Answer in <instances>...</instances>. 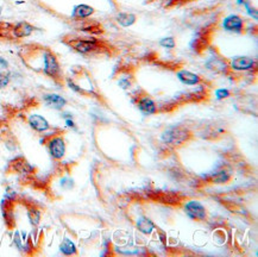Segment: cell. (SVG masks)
<instances>
[{
  "label": "cell",
  "instance_id": "1",
  "mask_svg": "<svg viewBox=\"0 0 258 257\" xmlns=\"http://www.w3.org/2000/svg\"><path fill=\"white\" fill-rule=\"evenodd\" d=\"M19 56L28 68L50 78L56 84H63L64 78L61 65L57 56L50 48L38 44H28L21 49Z\"/></svg>",
  "mask_w": 258,
  "mask_h": 257
},
{
  "label": "cell",
  "instance_id": "2",
  "mask_svg": "<svg viewBox=\"0 0 258 257\" xmlns=\"http://www.w3.org/2000/svg\"><path fill=\"white\" fill-rule=\"evenodd\" d=\"M66 45L71 47L81 55H91L101 49V44L95 38L78 37V36H66L62 38Z\"/></svg>",
  "mask_w": 258,
  "mask_h": 257
},
{
  "label": "cell",
  "instance_id": "3",
  "mask_svg": "<svg viewBox=\"0 0 258 257\" xmlns=\"http://www.w3.org/2000/svg\"><path fill=\"white\" fill-rule=\"evenodd\" d=\"M44 144L55 161H61L66 155V141L62 133H54L44 138Z\"/></svg>",
  "mask_w": 258,
  "mask_h": 257
},
{
  "label": "cell",
  "instance_id": "4",
  "mask_svg": "<svg viewBox=\"0 0 258 257\" xmlns=\"http://www.w3.org/2000/svg\"><path fill=\"white\" fill-rule=\"evenodd\" d=\"M190 138V133L187 127L181 126H171L162 134V141L164 143L169 144V146H181V144L186 143Z\"/></svg>",
  "mask_w": 258,
  "mask_h": 257
},
{
  "label": "cell",
  "instance_id": "5",
  "mask_svg": "<svg viewBox=\"0 0 258 257\" xmlns=\"http://www.w3.org/2000/svg\"><path fill=\"white\" fill-rule=\"evenodd\" d=\"M184 212L189 218L194 220H205L207 217V212L205 206L198 200H190L184 205Z\"/></svg>",
  "mask_w": 258,
  "mask_h": 257
},
{
  "label": "cell",
  "instance_id": "6",
  "mask_svg": "<svg viewBox=\"0 0 258 257\" xmlns=\"http://www.w3.org/2000/svg\"><path fill=\"white\" fill-rule=\"evenodd\" d=\"M36 28L32 24H30L28 22H19L17 24H13L12 26V37L15 39H22L26 38L29 36L34 34Z\"/></svg>",
  "mask_w": 258,
  "mask_h": 257
},
{
  "label": "cell",
  "instance_id": "7",
  "mask_svg": "<svg viewBox=\"0 0 258 257\" xmlns=\"http://www.w3.org/2000/svg\"><path fill=\"white\" fill-rule=\"evenodd\" d=\"M254 66H256V61L252 57H249V56H238V57L231 61L230 68L238 72H247L254 68Z\"/></svg>",
  "mask_w": 258,
  "mask_h": 257
},
{
  "label": "cell",
  "instance_id": "8",
  "mask_svg": "<svg viewBox=\"0 0 258 257\" xmlns=\"http://www.w3.org/2000/svg\"><path fill=\"white\" fill-rule=\"evenodd\" d=\"M223 28L230 32H241L244 30V21L240 16L230 15L224 18Z\"/></svg>",
  "mask_w": 258,
  "mask_h": 257
},
{
  "label": "cell",
  "instance_id": "9",
  "mask_svg": "<svg viewBox=\"0 0 258 257\" xmlns=\"http://www.w3.org/2000/svg\"><path fill=\"white\" fill-rule=\"evenodd\" d=\"M28 124L36 133H47L50 128V123L41 114H30L28 117Z\"/></svg>",
  "mask_w": 258,
  "mask_h": 257
},
{
  "label": "cell",
  "instance_id": "10",
  "mask_svg": "<svg viewBox=\"0 0 258 257\" xmlns=\"http://www.w3.org/2000/svg\"><path fill=\"white\" fill-rule=\"evenodd\" d=\"M137 105L140 111L143 114H145V116H151V114H155L157 112L156 103L150 97H148V95H143V97L138 98Z\"/></svg>",
  "mask_w": 258,
  "mask_h": 257
},
{
  "label": "cell",
  "instance_id": "11",
  "mask_svg": "<svg viewBox=\"0 0 258 257\" xmlns=\"http://www.w3.org/2000/svg\"><path fill=\"white\" fill-rule=\"evenodd\" d=\"M95 12V10L87 4H79L74 6L72 12V18L75 21H85L91 17L92 15Z\"/></svg>",
  "mask_w": 258,
  "mask_h": 257
},
{
  "label": "cell",
  "instance_id": "12",
  "mask_svg": "<svg viewBox=\"0 0 258 257\" xmlns=\"http://www.w3.org/2000/svg\"><path fill=\"white\" fill-rule=\"evenodd\" d=\"M43 101L48 105L49 107L54 108V110H62L66 105H67V100L61 95L55 93H47L43 95Z\"/></svg>",
  "mask_w": 258,
  "mask_h": 257
},
{
  "label": "cell",
  "instance_id": "13",
  "mask_svg": "<svg viewBox=\"0 0 258 257\" xmlns=\"http://www.w3.org/2000/svg\"><path fill=\"white\" fill-rule=\"evenodd\" d=\"M10 166H12V170L19 174H32L34 173V167L26 161L24 157H17L11 162Z\"/></svg>",
  "mask_w": 258,
  "mask_h": 257
},
{
  "label": "cell",
  "instance_id": "14",
  "mask_svg": "<svg viewBox=\"0 0 258 257\" xmlns=\"http://www.w3.org/2000/svg\"><path fill=\"white\" fill-rule=\"evenodd\" d=\"M177 78L183 85L187 86H197L201 82V78L198 74L191 73L189 71H180L177 72Z\"/></svg>",
  "mask_w": 258,
  "mask_h": 257
},
{
  "label": "cell",
  "instance_id": "15",
  "mask_svg": "<svg viewBox=\"0 0 258 257\" xmlns=\"http://www.w3.org/2000/svg\"><path fill=\"white\" fill-rule=\"evenodd\" d=\"M206 67L211 69L212 72H214V73H225L227 71V68H229V66H227V63L223 58L211 57L206 62Z\"/></svg>",
  "mask_w": 258,
  "mask_h": 257
},
{
  "label": "cell",
  "instance_id": "16",
  "mask_svg": "<svg viewBox=\"0 0 258 257\" xmlns=\"http://www.w3.org/2000/svg\"><path fill=\"white\" fill-rule=\"evenodd\" d=\"M117 23L119 25L124 26V28H127V26L134 25L136 23V19L137 17L134 15V13H128V12H120L117 15Z\"/></svg>",
  "mask_w": 258,
  "mask_h": 257
},
{
  "label": "cell",
  "instance_id": "17",
  "mask_svg": "<svg viewBox=\"0 0 258 257\" xmlns=\"http://www.w3.org/2000/svg\"><path fill=\"white\" fill-rule=\"evenodd\" d=\"M59 251L63 253V255H67V256L77 255L78 253L77 246H75L74 243H73L69 238H64L62 240L61 245H59Z\"/></svg>",
  "mask_w": 258,
  "mask_h": 257
},
{
  "label": "cell",
  "instance_id": "18",
  "mask_svg": "<svg viewBox=\"0 0 258 257\" xmlns=\"http://www.w3.org/2000/svg\"><path fill=\"white\" fill-rule=\"evenodd\" d=\"M137 227L142 233H144V235H150V233L155 230L154 223L148 218H141L138 220Z\"/></svg>",
  "mask_w": 258,
  "mask_h": 257
},
{
  "label": "cell",
  "instance_id": "19",
  "mask_svg": "<svg viewBox=\"0 0 258 257\" xmlns=\"http://www.w3.org/2000/svg\"><path fill=\"white\" fill-rule=\"evenodd\" d=\"M28 217H29L30 223H31L32 225L34 226L38 225L39 222H41V211H39L37 207L31 206L28 210Z\"/></svg>",
  "mask_w": 258,
  "mask_h": 257
},
{
  "label": "cell",
  "instance_id": "20",
  "mask_svg": "<svg viewBox=\"0 0 258 257\" xmlns=\"http://www.w3.org/2000/svg\"><path fill=\"white\" fill-rule=\"evenodd\" d=\"M12 26H13V24H8V23L0 22V39L13 38L12 34H11Z\"/></svg>",
  "mask_w": 258,
  "mask_h": 257
},
{
  "label": "cell",
  "instance_id": "21",
  "mask_svg": "<svg viewBox=\"0 0 258 257\" xmlns=\"http://www.w3.org/2000/svg\"><path fill=\"white\" fill-rule=\"evenodd\" d=\"M237 4L244 6L246 10V12L249 13L250 17H252L253 19H257V10L251 6L250 0H237Z\"/></svg>",
  "mask_w": 258,
  "mask_h": 257
},
{
  "label": "cell",
  "instance_id": "22",
  "mask_svg": "<svg viewBox=\"0 0 258 257\" xmlns=\"http://www.w3.org/2000/svg\"><path fill=\"white\" fill-rule=\"evenodd\" d=\"M81 30L87 31V32H92V34H99L101 32V26L98 25L97 23L92 22V23H85L84 25L81 26Z\"/></svg>",
  "mask_w": 258,
  "mask_h": 257
},
{
  "label": "cell",
  "instance_id": "23",
  "mask_svg": "<svg viewBox=\"0 0 258 257\" xmlns=\"http://www.w3.org/2000/svg\"><path fill=\"white\" fill-rule=\"evenodd\" d=\"M230 179V175L226 173L225 170H220L218 171L217 174H214L213 177H212V181L216 183H224V182H227Z\"/></svg>",
  "mask_w": 258,
  "mask_h": 257
},
{
  "label": "cell",
  "instance_id": "24",
  "mask_svg": "<svg viewBox=\"0 0 258 257\" xmlns=\"http://www.w3.org/2000/svg\"><path fill=\"white\" fill-rule=\"evenodd\" d=\"M10 81H11V78H10L9 73H5V72H0V90L8 87Z\"/></svg>",
  "mask_w": 258,
  "mask_h": 257
},
{
  "label": "cell",
  "instance_id": "25",
  "mask_svg": "<svg viewBox=\"0 0 258 257\" xmlns=\"http://www.w3.org/2000/svg\"><path fill=\"white\" fill-rule=\"evenodd\" d=\"M175 39L173 37H164L160 41V45L163 48H168V49H173L175 47Z\"/></svg>",
  "mask_w": 258,
  "mask_h": 257
},
{
  "label": "cell",
  "instance_id": "26",
  "mask_svg": "<svg viewBox=\"0 0 258 257\" xmlns=\"http://www.w3.org/2000/svg\"><path fill=\"white\" fill-rule=\"evenodd\" d=\"M230 95H231L230 91L226 90V88H219V90L216 91V98L219 99V100H221V99L229 98Z\"/></svg>",
  "mask_w": 258,
  "mask_h": 257
},
{
  "label": "cell",
  "instance_id": "27",
  "mask_svg": "<svg viewBox=\"0 0 258 257\" xmlns=\"http://www.w3.org/2000/svg\"><path fill=\"white\" fill-rule=\"evenodd\" d=\"M118 85L120 86V87L123 88V90H127V88H130V87H131L132 81H131V79H130V78L124 77V78H121L120 80L118 81Z\"/></svg>",
  "mask_w": 258,
  "mask_h": 257
},
{
  "label": "cell",
  "instance_id": "28",
  "mask_svg": "<svg viewBox=\"0 0 258 257\" xmlns=\"http://www.w3.org/2000/svg\"><path fill=\"white\" fill-rule=\"evenodd\" d=\"M9 67V63H8V61L5 60V58H3V57H0V69H6Z\"/></svg>",
  "mask_w": 258,
  "mask_h": 257
},
{
  "label": "cell",
  "instance_id": "29",
  "mask_svg": "<svg viewBox=\"0 0 258 257\" xmlns=\"http://www.w3.org/2000/svg\"><path fill=\"white\" fill-rule=\"evenodd\" d=\"M66 124H67V126L69 127H75V123L72 118H67V119H66Z\"/></svg>",
  "mask_w": 258,
  "mask_h": 257
},
{
  "label": "cell",
  "instance_id": "30",
  "mask_svg": "<svg viewBox=\"0 0 258 257\" xmlns=\"http://www.w3.org/2000/svg\"><path fill=\"white\" fill-rule=\"evenodd\" d=\"M2 13H3V8H2V6H0V15H2Z\"/></svg>",
  "mask_w": 258,
  "mask_h": 257
}]
</instances>
